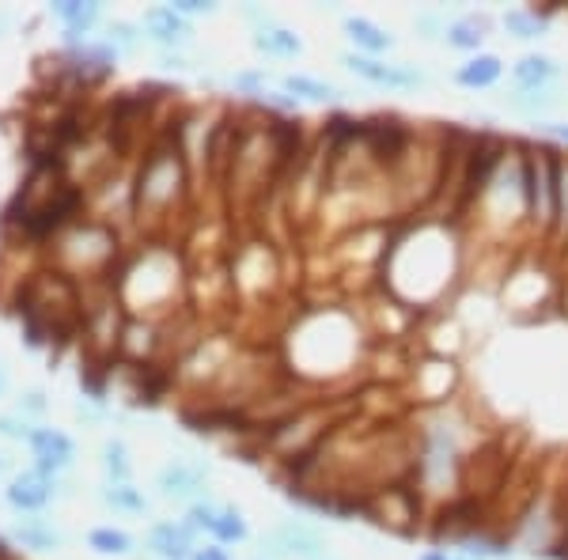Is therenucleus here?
Masks as SVG:
<instances>
[{"instance_id": "obj_29", "label": "nucleus", "mask_w": 568, "mask_h": 560, "mask_svg": "<svg viewBox=\"0 0 568 560\" xmlns=\"http://www.w3.org/2000/svg\"><path fill=\"white\" fill-rule=\"evenodd\" d=\"M0 439H12V444H27L31 439V425L20 417H4L0 413Z\"/></svg>"}, {"instance_id": "obj_6", "label": "nucleus", "mask_w": 568, "mask_h": 560, "mask_svg": "<svg viewBox=\"0 0 568 560\" xmlns=\"http://www.w3.org/2000/svg\"><path fill=\"white\" fill-rule=\"evenodd\" d=\"M209 489V466L197 462V458H171L168 466H160L155 474V492L163 500H179V503H197L205 500Z\"/></svg>"}, {"instance_id": "obj_3", "label": "nucleus", "mask_w": 568, "mask_h": 560, "mask_svg": "<svg viewBox=\"0 0 568 560\" xmlns=\"http://www.w3.org/2000/svg\"><path fill=\"white\" fill-rule=\"evenodd\" d=\"M361 516L375 522V527L390 530V534H417V530L428 527V508L409 477L394 485H379L368 496H361Z\"/></svg>"}, {"instance_id": "obj_20", "label": "nucleus", "mask_w": 568, "mask_h": 560, "mask_svg": "<svg viewBox=\"0 0 568 560\" xmlns=\"http://www.w3.org/2000/svg\"><path fill=\"white\" fill-rule=\"evenodd\" d=\"M99 500L106 503L110 511H118V516H149L152 511V500L144 496V489H136V485H103L99 489Z\"/></svg>"}, {"instance_id": "obj_30", "label": "nucleus", "mask_w": 568, "mask_h": 560, "mask_svg": "<svg viewBox=\"0 0 568 560\" xmlns=\"http://www.w3.org/2000/svg\"><path fill=\"white\" fill-rule=\"evenodd\" d=\"M16 409H20L23 417H42V413L50 409V401H45V394H42V390H27V394H20Z\"/></svg>"}, {"instance_id": "obj_14", "label": "nucleus", "mask_w": 568, "mask_h": 560, "mask_svg": "<svg viewBox=\"0 0 568 560\" xmlns=\"http://www.w3.org/2000/svg\"><path fill=\"white\" fill-rule=\"evenodd\" d=\"M504 80V58L500 53H474L466 58L459 69H455V84L466 88V91H493Z\"/></svg>"}, {"instance_id": "obj_34", "label": "nucleus", "mask_w": 568, "mask_h": 560, "mask_svg": "<svg viewBox=\"0 0 568 560\" xmlns=\"http://www.w3.org/2000/svg\"><path fill=\"white\" fill-rule=\"evenodd\" d=\"M8 470V462H4V455H0V474H4Z\"/></svg>"}, {"instance_id": "obj_37", "label": "nucleus", "mask_w": 568, "mask_h": 560, "mask_svg": "<svg viewBox=\"0 0 568 560\" xmlns=\"http://www.w3.org/2000/svg\"><path fill=\"white\" fill-rule=\"evenodd\" d=\"M459 560H470V557H459Z\"/></svg>"}, {"instance_id": "obj_16", "label": "nucleus", "mask_w": 568, "mask_h": 560, "mask_svg": "<svg viewBox=\"0 0 568 560\" xmlns=\"http://www.w3.org/2000/svg\"><path fill=\"white\" fill-rule=\"evenodd\" d=\"M12 541L23 549H34V553H58V549L69 546V538L61 530H53V522H45L42 516H27L20 522H12Z\"/></svg>"}, {"instance_id": "obj_2", "label": "nucleus", "mask_w": 568, "mask_h": 560, "mask_svg": "<svg viewBox=\"0 0 568 560\" xmlns=\"http://www.w3.org/2000/svg\"><path fill=\"white\" fill-rule=\"evenodd\" d=\"M557 160L561 149L546 141H524V194H527V227L538 238L554 235L557 220Z\"/></svg>"}, {"instance_id": "obj_21", "label": "nucleus", "mask_w": 568, "mask_h": 560, "mask_svg": "<svg viewBox=\"0 0 568 560\" xmlns=\"http://www.w3.org/2000/svg\"><path fill=\"white\" fill-rule=\"evenodd\" d=\"M99 470H103L106 485H130L133 481V458H130V447L122 439H106L99 447Z\"/></svg>"}, {"instance_id": "obj_26", "label": "nucleus", "mask_w": 568, "mask_h": 560, "mask_svg": "<svg viewBox=\"0 0 568 560\" xmlns=\"http://www.w3.org/2000/svg\"><path fill=\"white\" fill-rule=\"evenodd\" d=\"M216 511H220V503H213V500L190 503V508H186V527L194 530V534H213Z\"/></svg>"}, {"instance_id": "obj_9", "label": "nucleus", "mask_w": 568, "mask_h": 560, "mask_svg": "<svg viewBox=\"0 0 568 560\" xmlns=\"http://www.w3.org/2000/svg\"><path fill=\"white\" fill-rule=\"evenodd\" d=\"M144 553L160 557V560H190L197 549V534L186 527V519H155L144 538Z\"/></svg>"}, {"instance_id": "obj_17", "label": "nucleus", "mask_w": 568, "mask_h": 560, "mask_svg": "<svg viewBox=\"0 0 568 560\" xmlns=\"http://www.w3.org/2000/svg\"><path fill=\"white\" fill-rule=\"evenodd\" d=\"M251 45L270 61H288V58H300V53H304V39H300L292 27H281V23L258 27V31L251 34Z\"/></svg>"}, {"instance_id": "obj_23", "label": "nucleus", "mask_w": 568, "mask_h": 560, "mask_svg": "<svg viewBox=\"0 0 568 560\" xmlns=\"http://www.w3.org/2000/svg\"><path fill=\"white\" fill-rule=\"evenodd\" d=\"M557 103H561L557 88H546V91H516V88H511L508 95H504V106L516 110V114H524V118L549 114V110H554Z\"/></svg>"}, {"instance_id": "obj_1", "label": "nucleus", "mask_w": 568, "mask_h": 560, "mask_svg": "<svg viewBox=\"0 0 568 560\" xmlns=\"http://www.w3.org/2000/svg\"><path fill=\"white\" fill-rule=\"evenodd\" d=\"M186 194V152L182 144L168 141V144H155V149L144 155L141 174H136V186H133V208L141 213V220L149 216H163L171 213V205Z\"/></svg>"}, {"instance_id": "obj_36", "label": "nucleus", "mask_w": 568, "mask_h": 560, "mask_svg": "<svg viewBox=\"0 0 568 560\" xmlns=\"http://www.w3.org/2000/svg\"><path fill=\"white\" fill-rule=\"evenodd\" d=\"M0 34H4V20H0Z\"/></svg>"}, {"instance_id": "obj_32", "label": "nucleus", "mask_w": 568, "mask_h": 560, "mask_svg": "<svg viewBox=\"0 0 568 560\" xmlns=\"http://www.w3.org/2000/svg\"><path fill=\"white\" fill-rule=\"evenodd\" d=\"M163 72H190V61L182 58V53H160V61H155Z\"/></svg>"}, {"instance_id": "obj_12", "label": "nucleus", "mask_w": 568, "mask_h": 560, "mask_svg": "<svg viewBox=\"0 0 568 560\" xmlns=\"http://www.w3.org/2000/svg\"><path fill=\"white\" fill-rule=\"evenodd\" d=\"M561 72L565 69L557 65V58L530 50L524 58L511 61V84H516V91H546V88H557Z\"/></svg>"}, {"instance_id": "obj_8", "label": "nucleus", "mask_w": 568, "mask_h": 560, "mask_svg": "<svg viewBox=\"0 0 568 560\" xmlns=\"http://www.w3.org/2000/svg\"><path fill=\"white\" fill-rule=\"evenodd\" d=\"M141 31H144V42L160 45V53H182L190 42H194V23L182 20V16L171 4L144 8Z\"/></svg>"}, {"instance_id": "obj_19", "label": "nucleus", "mask_w": 568, "mask_h": 560, "mask_svg": "<svg viewBox=\"0 0 568 560\" xmlns=\"http://www.w3.org/2000/svg\"><path fill=\"white\" fill-rule=\"evenodd\" d=\"M500 27L519 42H538L549 31V8H508L500 16Z\"/></svg>"}, {"instance_id": "obj_18", "label": "nucleus", "mask_w": 568, "mask_h": 560, "mask_svg": "<svg viewBox=\"0 0 568 560\" xmlns=\"http://www.w3.org/2000/svg\"><path fill=\"white\" fill-rule=\"evenodd\" d=\"M489 31H493V20L489 16H478V12H470V16H459V20H452L447 23V31H444V42L452 45V50H463V53H481V45L485 39H489Z\"/></svg>"}, {"instance_id": "obj_4", "label": "nucleus", "mask_w": 568, "mask_h": 560, "mask_svg": "<svg viewBox=\"0 0 568 560\" xmlns=\"http://www.w3.org/2000/svg\"><path fill=\"white\" fill-rule=\"evenodd\" d=\"M262 560H326L329 538L304 519H281L262 534Z\"/></svg>"}, {"instance_id": "obj_39", "label": "nucleus", "mask_w": 568, "mask_h": 560, "mask_svg": "<svg viewBox=\"0 0 568 560\" xmlns=\"http://www.w3.org/2000/svg\"><path fill=\"white\" fill-rule=\"evenodd\" d=\"M326 560H329V557H326Z\"/></svg>"}, {"instance_id": "obj_33", "label": "nucleus", "mask_w": 568, "mask_h": 560, "mask_svg": "<svg viewBox=\"0 0 568 560\" xmlns=\"http://www.w3.org/2000/svg\"><path fill=\"white\" fill-rule=\"evenodd\" d=\"M417 560H459V557H452V553H444V549H425Z\"/></svg>"}, {"instance_id": "obj_15", "label": "nucleus", "mask_w": 568, "mask_h": 560, "mask_svg": "<svg viewBox=\"0 0 568 560\" xmlns=\"http://www.w3.org/2000/svg\"><path fill=\"white\" fill-rule=\"evenodd\" d=\"M281 91L288 99H296V103H315V106L342 103V95H345L337 84H329V80H323V77H307V72H284Z\"/></svg>"}, {"instance_id": "obj_7", "label": "nucleus", "mask_w": 568, "mask_h": 560, "mask_svg": "<svg viewBox=\"0 0 568 560\" xmlns=\"http://www.w3.org/2000/svg\"><path fill=\"white\" fill-rule=\"evenodd\" d=\"M27 447H31V455H34L31 470L50 477V481H58V477L72 470V462H77V439L61 428H31Z\"/></svg>"}, {"instance_id": "obj_31", "label": "nucleus", "mask_w": 568, "mask_h": 560, "mask_svg": "<svg viewBox=\"0 0 568 560\" xmlns=\"http://www.w3.org/2000/svg\"><path fill=\"white\" fill-rule=\"evenodd\" d=\"M190 560H232V553H227L224 546H216V541H205V546L194 549V557Z\"/></svg>"}, {"instance_id": "obj_35", "label": "nucleus", "mask_w": 568, "mask_h": 560, "mask_svg": "<svg viewBox=\"0 0 568 560\" xmlns=\"http://www.w3.org/2000/svg\"><path fill=\"white\" fill-rule=\"evenodd\" d=\"M0 394H4V371H0Z\"/></svg>"}, {"instance_id": "obj_28", "label": "nucleus", "mask_w": 568, "mask_h": 560, "mask_svg": "<svg viewBox=\"0 0 568 560\" xmlns=\"http://www.w3.org/2000/svg\"><path fill=\"white\" fill-rule=\"evenodd\" d=\"M535 133H538V141H546V144H554V149H568V122H538L535 125Z\"/></svg>"}, {"instance_id": "obj_11", "label": "nucleus", "mask_w": 568, "mask_h": 560, "mask_svg": "<svg viewBox=\"0 0 568 560\" xmlns=\"http://www.w3.org/2000/svg\"><path fill=\"white\" fill-rule=\"evenodd\" d=\"M342 31L349 39L353 53H364V58H383L398 45V34L390 27L375 23L372 16H342Z\"/></svg>"}, {"instance_id": "obj_25", "label": "nucleus", "mask_w": 568, "mask_h": 560, "mask_svg": "<svg viewBox=\"0 0 568 560\" xmlns=\"http://www.w3.org/2000/svg\"><path fill=\"white\" fill-rule=\"evenodd\" d=\"M103 42H106L114 53H136V50H141V45H144V31H141V23L114 20V23H106Z\"/></svg>"}, {"instance_id": "obj_27", "label": "nucleus", "mask_w": 568, "mask_h": 560, "mask_svg": "<svg viewBox=\"0 0 568 560\" xmlns=\"http://www.w3.org/2000/svg\"><path fill=\"white\" fill-rule=\"evenodd\" d=\"M171 8L182 16V20H201V16H216L220 4H213V0H171Z\"/></svg>"}, {"instance_id": "obj_22", "label": "nucleus", "mask_w": 568, "mask_h": 560, "mask_svg": "<svg viewBox=\"0 0 568 560\" xmlns=\"http://www.w3.org/2000/svg\"><path fill=\"white\" fill-rule=\"evenodd\" d=\"M246 538H251V527H246L243 511L232 508V503H220L216 522H213V534H209V541H216V546H243Z\"/></svg>"}, {"instance_id": "obj_38", "label": "nucleus", "mask_w": 568, "mask_h": 560, "mask_svg": "<svg viewBox=\"0 0 568 560\" xmlns=\"http://www.w3.org/2000/svg\"><path fill=\"white\" fill-rule=\"evenodd\" d=\"M258 560H262V557H258Z\"/></svg>"}, {"instance_id": "obj_24", "label": "nucleus", "mask_w": 568, "mask_h": 560, "mask_svg": "<svg viewBox=\"0 0 568 560\" xmlns=\"http://www.w3.org/2000/svg\"><path fill=\"white\" fill-rule=\"evenodd\" d=\"M84 541H88L91 553H99V557H133V549H136L133 534H125V530H118V527L88 530Z\"/></svg>"}, {"instance_id": "obj_13", "label": "nucleus", "mask_w": 568, "mask_h": 560, "mask_svg": "<svg viewBox=\"0 0 568 560\" xmlns=\"http://www.w3.org/2000/svg\"><path fill=\"white\" fill-rule=\"evenodd\" d=\"M50 16L72 39H91V31L103 23V4L99 0H53Z\"/></svg>"}, {"instance_id": "obj_10", "label": "nucleus", "mask_w": 568, "mask_h": 560, "mask_svg": "<svg viewBox=\"0 0 568 560\" xmlns=\"http://www.w3.org/2000/svg\"><path fill=\"white\" fill-rule=\"evenodd\" d=\"M53 496H58V481H50V477L27 470L20 477H12L4 489V503L12 511H20V516H42L45 508L53 503Z\"/></svg>"}, {"instance_id": "obj_5", "label": "nucleus", "mask_w": 568, "mask_h": 560, "mask_svg": "<svg viewBox=\"0 0 568 560\" xmlns=\"http://www.w3.org/2000/svg\"><path fill=\"white\" fill-rule=\"evenodd\" d=\"M342 65L353 72L356 80L372 88H387V91H417L428 84V77L409 61H383V58H364V53L345 50Z\"/></svg>"}]
</instances>
